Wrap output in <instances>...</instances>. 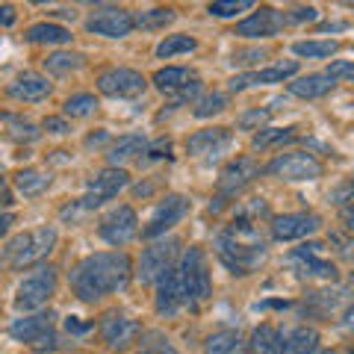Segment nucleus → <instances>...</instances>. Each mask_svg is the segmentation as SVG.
I'll return each instance as SVG.
<instances>
[{
	"mask_svg": "<svg viewBox=\"0 0 354 354\" xmlns=\"http://www.w3.org/2000/svg\"><path fill=\"white\" fill-rule=\"evenodd\" d=\"M130 257L124 251H101L88 254L71 269L68 281L80 301H97L109 292H118L130 283Z\"/></svg>",
	"mask_w": 354,
	"mask_h": 354,
	"instance_id": "1",
	"label": "nucleus"
},
{
	"mask_svg": "<svg viewBox=\"0 0 354 354\" xmlns=\"http://www.w3.org/2000/svg\"><path fill=\"white\" fill-rule=\"evenodd\" d=\"M216 257L227 266L230 274H239V278L257 272L266 260V239L260 236L257 221L234 216V221L216 236Z\"/></svg>",
	"mask_w": 354,
	"mask_h": 354,
	"instance_id": "2",
	"label": "nucleus"
},
{
	"mask_svg": "<svg viewBox=\"0 0 354 354\" xmlns=\"http://www.w3.org/2000/svg\"><path fill=\"white\" fill-rule=\"evenodd\" d=\"M177 269V281L183 290V301L186 307H201L209 295H213V281H209V266H207V254L201 248H186L180 254V260L174 263Z\"/></svg>",
	"mask_w": 354,
	"mask_h": 354,
	"instance_id": "3",
	"label": "nucleus"
},
{
	"mask_svg": "<svg viewBox=\"0 0 354 354\" xmlns=\"http://www.w3.org/2000/svg\"><path fill=\"white\" fill-rule=\"evenodd\" d=\"M57 245V227H36L27 230V234H18L15 239L6 242L3 248V266L9 269H24V266L41 263Z\"/></svg>",
	"mask_w": 354,
	"mask_h": 354,
	"instance_id": "4",
	"label": "nucleus"
},
{
	"mask_svg": "<svg viewBox=\"0 0 354 354\" xmlns=\"http://www.w3.org/2000/svg\"><path fill=\"white\" fill-rule=\"evenodd\" d=\"M53 290H57V269L53 266H41L36 263V269H32V274H27L24 281H21L18 286V295H15V307L18 310H39L48 304V298L53 295Z\"/></svg>",
	"mask_w": 354,
	"mask_h": 354,
	"instance_id": "5",
	"label": "nucleus"
},
{
	"mask_svg": "<svg viewBox=\"0 0 354 354\" xmlns=\"http://www.w3.org/2000/svg\"><path fill=\"white\" fill-rule=\"evenodd\" d=\"M263 171H269L272 177L278 180H290V183H298V180H316L322 177V162H319L313 153L307 151H290V153H278Z\"/></svg>",
	"mask_w": 354,
	"mask_h": 354,
	"instance_id": "6",
	"label": "nucleus"
},
{
	"mask_svg": "<svg viewBox=\"0 0 354 354\" xmlns=\"http://www.w3.org/2000/svg\"><path fill=\"white\" fill-rule=\"evenodd\" d=\"M177 251H180V239L177 236H160L157 242H151V245L142 251V257H139L136 281L139 283H153L165 269H169V266H174Z\"/></svg>",
	"mask_w": 354,
	"mask_h": 354,
	"instance_id": "7",
	"label": "nucleus"
},
{
	"mask_svg": "<svg viewBox=\"0 0 354 354\" xmlns=\"http://www.w3.org/2000/svg\"><path fill=\"white\" fill-rule=\"evenodd\" d=\"M130 183V174L124 169H118V165H109V169L104 171H97L95 177H88V183H86V195L80 198V204L86 213H92V209H97L104 201H109V198H115L124 186Z\"/></svg>",
	"mask_w": 354,
	"mask_h": 354,
	"instance_id": "8",
	"label": "nucleus"
},
{
	"mask_svg": "<svg viewBox=\"0 0 354 354\" xmlns=\"http://www.w3.org/2000/svg\"><path fill=\"white\" fill-rule=\"evenodd\" d=\"M186 213H189V201H186L183 195H165L162 201L157 204V209H153L151 221L145 225V230H142V236L145 239H160L165 236V230H171L174 225H180V221L186 218Z\"/></svg>",
	"mask_w": 354,
	"mask_h": 354,
	"instance_id": "9",
	"label": "nucleus"
},
{
	"mask_svg": "<svg viewBox=\"0 0 354 354\" xmlns=\"http://www.w3.org/2000/svg\"><path fill=\"white\" fill-rule=\"evenodd\" d=\"M97 88L106 97H139L145 95L148 80L133 68H106L97 74Z\"/></svg>",
	"mask_w": 354,
	"mask_h": 354,
	"instance_id": "10",
	"label": "nucleus"
},
{
	"mask_svg": "<svg viewBox=\"0 0 354 354\" xmlns=\"http://www.w3.org/2000/svg\"><path fill=\"white\" fill-rule=\"evenodd\" d=\"M283 27H290V18L286 12H278L272 6H260L254 15H248L245 21H239L234 36H242V39H272L278 36Z\"/></svg>",
	"mask_w": 354,
	"mask_h": 354,
	"instance_id": "11",
	"label": "nucleus"
},
{
	"mask_svg": "<svg viewBox=\"0 0 354 354\" xmlns=\"http://www.w3.org/2000/svg\"><path fill=\"white\" fill-rule=\"evenodd\" d=\"M292 263H295L298 272L307 274V278H325V281L337 278V266H334V260L325 257L322 242H304L301 248H295L292 251Z\"/></svg>",
	"mask_w": 354,
	"mask_h": 354,
	"instance_id": "12",
	"label": "nucleus"
},
{
	"mask_svg": "<svg viewBox=\"0 0 354 354\" xmlns=\"http://www.w3.org/2000/svg\"><path fill=\"white\" fill-rule=\"evenodd\" d=\"M97 234H101L104 242H109V245H115V248L127 245V242L139 234V218L133 213V207H115L113 213L101 221Z\"/></svg>",
	"mask_w": 354,
	"mask_h": 354,
	"instance_id": "13",
	"label": "nucleus"
},
{
	"mask_svg": "<svg viewBox=\"0 0 354 354\" xmlns=\"http://www.w3.org/2000/svg\"><path fill=\"white\" fill-rule=\"evenodd\" d=\"M263 174V165L254 157H236L230 160L218 177V195H236L239 189H245L248 183H254Z\"/></svg>",
	"mask_w": 354,
	"mask_h": 354,
	"instance_id": "14",
	"label": "nucleus"
},
{
	"mask_svg": "<svg viewBox=\"0 0 354 354\" xmlns=\"http://www.w3.org/2000/svg\"><path fill=\"white\" fill-rule=\"evenodd\" d=\"M292 74H298V62L295 59H286V62H274V65H266L260 71H248V74H236L227 80L230 92H242L248 86H274V83H283L290 80Z\"/></svg>",
	"mask_w": 354,
	"mask_h": 354,
	"instance_id": "15",
	"label": "nucleus"
},
{
	"mask_svg": "<svg viewBox=\"0 0 354 354\" xmlns=\"http://www.w3.org/2000/svg\"><path fill=\"white\" fill-rule=\"evenodd\" d=\"M101 337H104V342L109 348L121 351V348L133 346V342L142 337V325L136 322V319H130L124 313H115L113 310V313H106L101 319Z\"/></svg>",
	"mask_w": 354,
	"mask_h": 354,
	"instance_id": "16",
	"label": "nucleus"
},
{
	"mask_svg": "<svg viewBox=\"0 0 354 354\" xmlns=\"http://www.w3.org/2000/svg\"><path fill=\"white\" fill-rule=\"evenodd\" d=\"M86 30L95 32V36H106V39H124L136 27H133V15L130 12L109 6V9H97L92 18H86Z\"/></svg>",
	"mask_w": 354,
	"mask_h": 354,
	"instance_id": "17",
	"label": "nucleus"
},
{
	"mask_svg": "<svg viewBox=\"0 0 354 354\" xmlns=\"http://www.w3.org/2000/svg\"><path fill=\"white\" fill-rule=\"evenodd\" d=\"M322 227V218L316 213H283L272 218V236L278 242H290V239H304L310 234Z\"/></svg>",
	"mask_w": 354,
	"mask_h": 354,
	"instance_id": "18",
	"label": "nucleus"
},
{
	"mask_svg": "<svg viewBox=\"0 0 354 354\" xmlns=\"http://www.w3.org/2000/svg\"><path fill=\"white\" fill-rule=\"evenodd\" d=\"M157 298H153V307H157L160 316H174L180 313V310L186 307L183 301V290H180V281H177V269L174 266H169L157 281Z\"/></svg>",
	"mask_w": 354,
	"mask_h": 354,
	"instance_id": "19",
	"label": "nucleus"
},
{
	"mask_svg": "<svg viewBox=\"0 0 354 354\" xmlns=\"http://www.w3.org/2000/svg\"><path fill=\"white\" fill-rule=\"evenodd\" d=\"M230 142H234V133L227 127H207L186 139V151H189L192 157H216V153L230 148Z\"/></svg>",
	"mask_w": 354,
	"mask_h": 354,
	"instance_id": "20",
	"label": "nucleus"
},
{
	"mask_svg": "<svg viewBox=\"0 0 354 354\" xmlns=\"http://www.w3.org/2000/svg\"><path fill=\"white\" fill-rule=\"evenodd\" d=\"M6 95L15 97V101H44L50 95V83L48 77H41L36 71H24L6 86Z\"/></svg>",
	"mask_w": 354,
	"mask_h": 354,
	"instance_id": "21",
	"label": "nucleus"
},
{
	"mask_svg": "<svg viewBox=\"0 0 354 354\" xmlns=\"http://www.w3.org/2000/svg\"><path fill=\"white\" fill-rule=\"evenodd\" d=\"M53 310H39V313L32 316H24V319H15L12 325H9V334H12V339L18 342H32L39 334H44L50 325H53Z\"/></svg>",
	"mask_w": 354,
	"mask_h": 354,
	"instance_id": "22",
	"label": "nucleus"
},
{
	"mask_svg": "<svg viewBox=\"0 0 354 354\" xmlns=\"http://www.w3.org/2000/svg\"><path fill=\"white\" fill-rule=\"evenodd\" d=\"M334 86H337V83L330 80L328 74H307V77H295V80L290 83V95L313 101V97H325Z\"/></svg>",
	"mask_w": 354,
	"mask_h": 354,
	"instance_id": "23",
	"label": "nucleus"
},
{
	"mask_svg": "<svg viewBox=\"0 0 354 354\" xmlns=\"http://www.w3.org/2000/svg\"><path fill=\"white\" fill-rule=\"evenodd\" d=\"M145 136H139V133H127V136H121L118 142H113V148L106 151V162L109 165H121V162H130V160H139V153L145 151Z\"/></svg>",
	"mask_w": 354,
	"mask_h": 354,
	"instance_id": "24",
	"label": "nucleus"
},
{
	"mask_svg": "<svg viewBox=\"0 0 354 354\" xmlns=\"http://www.w3.org/2000/svg\"><path fill=\"white\" fill-rule=\"evenodd\" d=\"M24 39L32 44H68L71 41V30L62 24H53V21H41V24H32Z\"/></svg>",
	"mask_w": 354,
	"mask_h": 354,
	"instance_id": "25",
	"label": "nucleus"
},
{
	"mask_svg": "<svg viewBox=\"0 0 354 354\" xmlns=\"http://www.w3.org/2000/svg\"><path fill=\"white\" fill-rule=\"evenodd\" d=\"M313 348H319V334L313 328H295L290 334H283V342H281V354H310Z\"/></svg>",
	"mask_w": 354,
	"mask_h": 354,
	"instance_id": "26",
	"label": "nucleus"
},
{
	"mask_svg": "<svg viewBox=\"0 0 354 354\" xmlns=\"http://www.w3.org/2000/svg\"><path fill=\"white\" fill-rule=\"evenodd\" d=\"M281 342H283V334L278 328H274V325H260L251 334L248 348L254 354H281Z\"/></svg>",
	"mask_w": 354,
	"mask_h": 354,
	"instance_id": "27",
	"label": "nucleus"
},
{
	"mask_svg": "<svg viewBox=\"0 0 354 354\" xmlns=\"http://www.w3.org/2000/svg\"><path fill=\"white\" fill-rule=\"evenodd\" d=\"M295 127H260L251 139L254 151H269L274 145H283V142H295Z\"/></svg>",
	"mask_w": 354,
	"mask_h": 354,
	"instance_id": "28",
	"label": "nucleus"
},
{
	"mask_svg": "<svg viewBox=\"0 0 354 354\" xmlns=\"http://www.w3.org/2000/svg\"><path fill=\"white\" fill-rule=\"evenodd\" d=\"M192 80V74L186 71V68H180V65H169V68H160V71H153V77H151V83L160 88L162 95H171V92H177L183 83H189Z\"/></svg>",
	"mask_w": 354,
	"mask_h": 354,
	"instance_id": "29",
	"label": "nucleus"
},
{
	"mask_svg": "<svg viewBox=\"0 0 354 354\" xmlns=\"http://www.w3.org/2000/svg\"><path fill=\"white\" fill-rule=\"evenodd\" d=\"M242 337L236 330H216L204 339V354H239Z\"/></svg>",
	"mask_w": 354,
	"mask_h": 354,
	"instance_id": "30",
	"label": "nucleus"
},
{
	"mask_svg": "<svg viewBox=\"0 0 354 354\" xmlns=\"http://www.w3.org/2000/svg\"><path fill=\"white\" fill-rule=\"evenodd\" d=\"M177 12L169 6H157V9H148V12H139L133 15V27L139 30H165L169 24H174Z\"/></svg>",
	"mask_w": 354,
	"mask_h": 354,
	"instance_id": "31",
	"label": "nucleus"
},
{
	"mask_svg": "<svg viewBox=\"0 0 354 354\" xmlns=\"http://www.w3.org/2000/svg\"><path fill=\"white\" fill-rule=\"evenodd\" d=\"M342 44L337 39H316V41H295L292 53L295 57H307V59H325L330 53H337Z\"/></svg>",
	"mask_w": 354,
	"mask_h": 354,
	"instance_id": "32",
	"label": "nucleus"
},
{
	"mask_svg": "<svg viewBox=\"0 0 354 354\" xmlns=\"http://www.w3.org/2000/svg\"><path fill=\"white\" fill-rule=\"evenodd\" d=\"M86 65L83 53H74V50H57L44 59V68L50 74H71V71H80Z\"/></svg>",
	"mask_w": 354,
	"mask_h": 354,
	"instance_id": "33",
	"label": "nucleus"
},
{
	"mask_svg": "<svg viewBox=\"0 0 354 354\" xmlns=\"http://www.w3.org/2000/svg\"><path fill=\"white\" fill-rule=\"evenodd\" d=\"M15 186H18V192H24L27 198L41 195L50 186V174L36 171V169H24V171L15 174Z\"/></svg>",
	"mask_w": 354,
	"mask_h": 354,
	"instance_id": "34",
	"label": "nucleus"
},
{
	"mask_svg": "<svg viewBox=\"0 0 354 354\" xmlns=\"http://www.w3.org/2000/svg\"><path fill=\"white\" fill-rule=\"evenodd\" d=\"M198 48V41L192 36H169L165 41L157 44V57L160 59H171L177 53H192Z\"/></svg>",
	"mask_w": 354,
	"mask_h": 354,
	"instance_id": "35",
	"label": "nucleus"
},
{
	"mask_svg": "<svg viewBox=\"0 0 354 354\" xmlns=\"http://www.w3.org/2000/svg\"><path fill=\"white\" fill-rule=\"evenodd\" d=\"M62 109H65V115H68V118H86V115H92L95 109H97V97L88 95V92L71 95L68 101H65Z\"/></svg>",
	"mask_w": 354,
	"mask_h": 354,
	"instance_id": "36",
	"label": "nucleus"
},
{
	"mask_svg": "<svg viewBox=\"0 0 354 354\" xmlns=\"http://www.w3.org/2000/svg\"><path fill=\"white\" fill-rule=\"evenodd\" d=\"M254 3H257V0H213V3H209V15H216V18H236L239 12H248Z\"/></svg>",
	"mask_w": 354,
	"mask_h": 354,
	"instance_id": "37",
	"label": "nucleus"
},
{
	"mask_svg": "<svg viewBox=\"0 0 354 354\" xmlns=\"http://www.w3.org/2000/svg\"><path fill=\"white\" fill-rule=\"evenodd\" d=\"M227 109V95L213 92V95H204L201 101L195 104V118H209V115H218Z\"/></svg>",
	"mask_w": 354,
	"mask_h": 354,
	"instance_id": "38",
	"label": "nucleus"
},
{
	"mask_svg": "<svg viewBox=\"0 0 354 354\" xmlns=\"http://www.w3.org/2000/svg\"><path fill=\"white\" fill-rule=\"evenodd\" d=\"M157 160H171V142L169 139L151 142V145H145V151L139 153V165H151Z\"/></svg>",
	"mask_w": 354,
	"mask_h": 354,
	"instance_id": "39",
	"label": "nucleus"
},
{
	"mask_svg": "<svg viewBox=\"0 0 354 354\" xmlns=\"http://www.w3.org/2000/svg\"><path fill=\"white\" fill-rule=\"evenodd\" d=\"M198 95H201V80H198V77H192L189 83H183L180 88H177V92H171V109H174V106L192 104Z\"/></svg>",
	"mask_w": 354,
	"mask_h": 354,
	"instance_id": "40",
	"label": "nucleus"
},
{
	"mask_svg": "<svg viewBox=\"0 0 354 354\" xmlns=\"http://www.w3.org/2000/svg\"><path fill=\"white\" fill-rule=\"evenodd\" d=\"M266 121H269V109H248V113H242L236 118V127L239 130H260V127H266Z\"/></svg>",
	"mask_w": 354,
	"mask_h": 354,
	"instance_id": "41",
	"label": "nucleus"
},
{
	"mask_svg": "<svg viewBox=\"0 0 354 354\" xmlns=\"http://www.w3.org/2000/svg\"><path fill=\"white\" fill-rule=\"evenodd\" d=\"M0 118H6L9 124H12V136L21 139V142H36L41 136V130H36L30 121H21V118H12V115H0Z\"/></svg>",
	"mask_w": 354,
	"mask_h": 354,
	"instance_id": "42",
	"label": "nucleus"
},
{
	"mask_svg": "<svg viewBox=\"0 0 354 354\" xmlns=\"http://www.w3.org/2000/svg\"><path fill=\"white\" fill-rule=\"evenodd\" d=\"M30 348L36 351V354H50V351H57V348H59V337L53 334V328H48L44 334H39L36 339L30 342Z\"/></svg>",
	"mask_w": 354,
	"mask_h": 354,
	"instance_id": "43",
	"label": "nucleus"
},
{
	"mask_svg": "<svg viewBox=\"0 0 354 354\" xmlns=\"http://www.w3.org/2000/svg\"><path fill=\"white\" fill-rule=\"evenodd\" d=\"M325 74H328L334 83H337V80H351V77H354V65H351L348 59H337V62L328 65Z\"/></svg>",
	"mask_w": 354,
	"mask_h": 354,
	"instance_id": "44",
	"label": "nucleus"
},
{
	"mask_svg": "<svg viewBox=\"0 0 354 354\" xmlns=\"http://www.w3.org/2000/svg\"><path fill=\"white\" fill-rule=\"evenodd\" d=\"M286 18H290V24H310V21H316L319 18V12L313 6H295V9H290V12H286Z\"/></svg>",
	"mask_w": 354,
	"mask_h": 354,
	"instance_id": "45",
	"label": "nucleus"
},
{
	"mask_svg": "<svg viewBox=\"0 0 354 354\" xmlns=\"http://www.w3.org/2000/svg\"><path fill=\"white\" fill-rule=\"evenodd\" d=\"M41 130H48V133H53V136H62V133H68L71 127H68V121L65 118H57V115H48L41 121Z\"/></svg>",
	"mask_w": 354,
	"mask_h": 354,
	"instance_id": "46",
	"label": "nucleus"
},
{
	"mask_svg": "<svg viewBox=\"0 0 354 354\" xmlns=\"http://www.w3.org/2000/svg\"><path fill=\"white\" fill-rule=\"evenodd\" d=\"M266 57H269V53H266V50L251 48V50H236V53H234V62H236V65H251V62L266 59Z\"/></svg>",
	"mask_w": 354,
	"mask_h": 354,
	"instance_id": "47",
	"label": "nucleus"
},
{
	"mask_svg": "<svg viewBox=\"0 0 354 354\" xmlns=\"http://www.w3.org/2000/svg\"><path fill=\"white\" fill-rule=\"evenodd\" d=\"M330 201H334V204H348L351 201V180H342L339 186H337V189H334V195H330Z\"/></svg>",
	"mask_w": 354,
	"mask_h": 354,
	"instance_id": "48",
	"label": "nucleus"
},
{
	"mask_svg": "<svg viewBox=\"0 0 354 354\" xmlns=\"http://www.w3.org/2000/svg\"><path fill=\"white\" fill-rule=\"evenodd\" d=\"M148 339H151V346H148L151 354H177V351L169 346V339H162V337H157V334H151Z\"/></svg>",
	"mask_w": 354,
	"mask_h": 354,
	"instance_id": "49",
	"label": "nucleus"
},
{
	"mask_svg": "<svg viewBox=\"0 0 354 354\" xmlns=\"http://www.w3.org/2000/svg\"><path fill=\"white\" fill-rule=\"evenodd\" d=\"M65 330H68L71 337H83V334H88V330H92V325L88 322H80V319H65Z\"/></svg>",
	"mask_w": 354,
	"mask_h": 354,
	"instance_id": "50",
	"label": "nucleus"
},
{
	"mask_svg": "<svg viewBox=\"0 0 354 354\" xmlns=\"http://www.w3.org/2000/svg\"><path fill=\"white\" fill-rule=\"evenodd\" d=\"M15 18H18V12H15V6H12V3H3V6H0V27L15 24Z\"/></svg>",
	"mask_w": 354,
	"mask_h": 354,
	"instance_id": "51",
	"label": "nucleus"
},
{
	"mask_svg": "<svg viewBox=\"0 0 354 354\" xmlns=\"http://www.w3.org/2000/svg\"><path fill=\"white\" fill-rule=\"evenodd\" d=\"M15 221H18V216H15V213H3V216H0V236H6L9 230H12Z\"/></svg>",
	"mask_w": 354,
	"mask_h": 354,
	"instance_id": "52",
	"label": "nucleus"
},
{
	"mask_svg": "<svg viewBox=\"0 0 354 354\" xmlns=\"http://www.w3.org/2000/svg\"><path fill=\"white\" fill-rule=\"evenodd\" d=\"M322 32H339V30H348L346 21H328V24H319Z\"/></svg>",
	"mask_w": 354,
	"mask_h": 354,
	"instance_id": "53",
	"label": "nucleus"
},
{
	"mask_svg": "<svg viewBox=\"0 0 354 354\" xmlns=\"http://www.w3.org/2000/svg\"><path fill=\"white\" fill-rule=\"evenodd\" d=\"M101 142H106V133H104V130H101V133H92V136L86 139V145L92 148V145H101Z\"/></svg>",
	"mask_w": 354,
	"mask_h": 354,
	"instance_id": "54",
	"label": "nucleus"
},
{
	"mask_svg": "<svg viewBox=\"0 0 354 354\" xmlns=\"http://www.w3.org/2000/svg\"><path fill=\"white\" fill-rule=\"evenodd\" d=\"M0 204H12V195L6 192V180L0 177Z\"/></svg>",
	"mask_w": 354,
	"mask_h": 354,
	"instance_id": "55",
	"label": "nucleus"
},
{
	"mask_svg": "<svg viewBox=\"0 0 354 354\" xmlns=\"http://www.w3.org/2000/svg\"><path fill=\"white\" fill-rule=\"evenodd\" d=\"M310 354H334V351H325V348H313Z\"/></svg>",
	"mask_w": 354,
	"mask_h": 354,
	"instance_id": "56",
	"label": "nucleus"
},
{
	"mask_svg": "<svg viewBox=\"0 0 354 354\" xmlns=\"http://www.w3.org/2000/svg\"><path fill=\"white\" fill-rule=\"evenodd\" d=\"M30 3H53V0H30Z\"/></svg>",
	"mask_w": 354,
	"mask_h": 354,
	"instance_id": "57",
	"label": "nucleus"
},
{
	"mask_svg": "<svg viewBox=\"0 0 354 354\" xmlns=\"http://www.w3.org/2000/svg\"><path fill=\"white\" fill-rule=\"evenodd\" d=\"M139 354H151V351H148V348H145V351H139Z\"/></svg>",
	"mask_w": 354,
	"mask_h": 354,
	"instance_id": "58",
	"label": "nucleus"
}]
</instances>
